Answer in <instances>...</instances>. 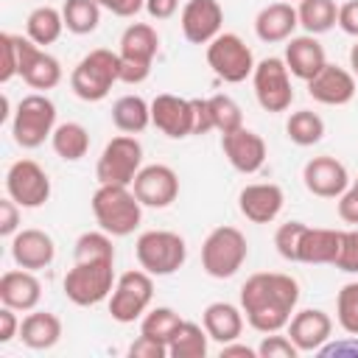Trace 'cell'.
<instances>
[{"instance_id": "cell-33", "label": "cell", "mask_w": 358, "mask_h": 358, "mask_svg": "<svg viewBox=\"0 0 358 358\" xmlns=\"http://www.w3.org/2000/svg\"><path fill=\"white\" fill-rule=\"evenodd\" d=\"M50 143H53V151L67 159V162H76L81 159L87 151H90V134L81 123H59L50 134Z\"/></svg>"}, {"instance_id": "cell-7", "label": "cell", "mask_w": 358, "mask_h": 358, "mask_svg": "<svg viewBox=\"0 0 358 358\" xmlns=\"http://www.w3.org/2000/svg\"><path fill=\"white\" fill-rule=\"evenodd\" d=\"M56 129V106L48 95H25L17 103L14 120H11V134L14 143L22 148H39Z\"/></svg>"}, {"instance_id": "cell-53", "label": "cell", "mask_w": 358, "mask_h": 358, "mask_svg": "<svg viewBox=\"0 0 358 358\" xmlns=\"http://www.w3.org/2000/svg\"><path fill=\"white\" fill-rule=\"evenodd\" d=\"M316 352L319 355H336V358H341V355L358 358V336H350L347 341H336V344H322Z\"/></svg>"}, {"instance_id": "cell-28", "label": "cell", "mask_w": 358, "mask_h": 358, "mask_svg": "<svg viewBox=\"0 0 358 358\" xmlns=\"http://www.w3.org/2000/svg\"><path fill=\"white\" fill-rule=\"evenodd\" d=\"M341 249V229L308 227L299 243V263H336Z\"/></svg>"}, {"instance_id": "cell-13", "label": "cell", "mask_w": 358, "mask_h": 358, "mask_svg": "<svg viewBox=\"0 0 358 358\" xmlns=\"http://www.w3.org/2000/svg\"><path fill=\"white\" fill-rule=\"evenodd\" d=\"M17 39V56H20V76L34 90H53L62 81V64L50 53H45L36 42L28 36L14 34Z\"/></svg>"}, {"instance_id": "cell-40", "label": "cell", "mask_w": 358, "mask_h": 358, "mask_svg": "<svg viewBox=\"0 0 358 358\" xmlns=\"http://www.w3.org/2000/svg\"><path fill=\"white\" fill-rule=\"evenodd\" d=\"M336 319L344 333L358 336V282H347L336 296Z\"/></svg>"}, {"instance_id": "cell-34", "label": "cell", "mask_w": 358, "mask_h": 358, "mask_svg": "<svg viewBox=\"0 0 358 358\" xmlns=\"http://www.w3.org/2000/svg\"><path fill=\"white\" fill-rule=\"evenodd\" d=\"M296 17H299V25L316 36L330 31L338 22V6L336 0H299Z\"/></svg>"}, {"instance_id": "cell-41", "label": "cell", "mask_w": 358, "mask_h": 358, "mask_svg": "<svg viewBox=\"0 0 358 358\" xmlns=\"http://www.w3.org/2000/svg\"><path fill=\"white\" fill-rule=\"evenodd\" d=\"M305 229H308V224H302V221L280 224V229L274 232V246H277L280 257H285L291 263H299V243H302Z\"/></svg>"}, {"instance_id": "cell-39", "label": "cell", "mask_w": 358, "mask_h": 358, "mask_svg": "<svg viewBox=\"0 0 358 358\" xmlns=\"http://www.w3.org/2000/svg\"><path fill=\"white\" fill-rule=\"evenodd\" d=\"M76 260H115V246L109 232H84L76 241Z\"/></svg>"}, {"instance_id": "cell-29", "label": "cell", "mask_w": 358, "mask_h": 358, "mask_svg": "<svg viewBox=\"0 0 358 358\" xmlns=\"http://www.w3.org/2000/svg\"><path fill=\"white\" fill-rule=\"evenodd\" d=\"M20 338L31 350H50L62 338V322L50 310H34L20 324Z\"/></svg>"}, {"instance_id": "cell-36", "label": "cell", "mask_w": 358, "mask_h": 358, "mask_svg": "<svg viewBox=\"0 0 358 358\" xmlns=\"http://www.w3.org/2000/svg\"><path fill=\"white\" fill-rule=\"evenodd\" d=\"M285 134L294 145H316L322 137H324V120L310 112V109H299V112H291L288 123H285Z\"/></svg>"}, {"instance_id": "cell-4", "label": "cell", "mask_w": 358, "mask_h": 358, "mask_svg": "<svg viewBox=\"0 0 358 358\" xmlns=\"http://www.w3.org/2000/svg\"><path fill=\"white\" fill-rule=\"evenodd\" d=\"M115 260H76L64 274V296L73 305L90 308L103 302L115 288Z\"/></svg>"}, {"instance_id": "cell-3", "label": "cell", "mask_w": 358, "mask_h": 358, "mask_svg": "<svg viewBox=\"0 0 358 358\" xmlns=\"http://www.w3.org/2000/svg\"><path fill=\"white\" fill-rule=\"evenodd\" d=\"M120 81V53L95 48L90 50L70 73V87L81 101H103L112 90V84Z\"/></svg>"}, {"instance_id": "cell-18", "label": "cell", "mask_w": 358, "mask_h": 358, "mask_svg": "<svg viewBox=\"0 0 358 358\" xmlns=\"http://www.w3.org/2000/svg\"><path fill=\"white\" fill-rule=\"evenodd\" d=\"M221 148H224L229 165L241 173H257L266 162V140L246 126L221 134Z\"/></svg>"}, {"instance_id": "cell-1", "label": "cell", "mask_w": 358, "mask_h": 358, "mask_svg": "<svg viewBox=\"0 0 358 358\" xmlns=\"http://www.w3.org/2000/svg\"><path fill=\"white\" fill-rule=\"evenodd\" d=\"M296 302L299 282L291 274L260 271L252 274L241 288V310L257 333H280L288 327Z\"/></svg>"}, {"instance_id": "cell-43", "label": "cell", "mask_w": 358, "mask_h": 358, "mask_svg": "<svg viewBox=\"0 0 358 358\" xmlns=\"http://www.w3.org/2000/svg\"><path fill=\"white\" fill-rule=\"evenodd\" d=\"M260 358H296L299 347L291 341V336H277V333H266V338L257 347Z\"/></svg>"}, {"instance_id": "cell-51", "label": "cell", "mask_w": 358, "mask_h": 358, "mask_svg": "<svg viewBox=\"0 0 358 358\" xmlns=\"http://www.w3.org/2000/svg\"><path fill=\"white\" fill-rule=\"evenodd\" d=\"M20 324L22 322H17V310L3 305L0 308V344H8L14 336H20Z\"/></svg>"}, {"instance_id": "cell-49", "label": "cell", "mask_w": 358, "mask_h": 358, "mask_svg": "<svg viewBox=\"0 0 358 358\" xmlns=\"http://www.w3.org/2000/svg\"><path fill=\"white\" fill-rule=\"evenodd\" d=\"M344 34L358 36V0H347L338 6V22H336Z\"/></svg>"}, {"instance_id": "cell-35", "label": "cell", "mask_w": 358, "mask_h": 358, "mask_svg": "<svg viewBox=\"0 0 358 358\" xmlns=\"http://www.w3.org/2000/svg\"><path fill=\"white\" fill-rule=\"evenodd\" d=\"M62 17L70 34H78V36L92 34L101 22V3L98 0H64Z\"/></svg>"}, {"instance_id": "cell-10", "label": "cell", "mask_w": 358, "mask_h": 358, "mask_svg": "<svg viewBox=\"0 0 358 358\" xmlns=\"http://www.w3.org/2000/svg\"><path fill=\"white\" fill-rule=\"evenodd\" d=\"M207 64L227 84H241L255 73L252 48L238 34H218L207 45Z\"/></svg>"}, {"instance_id": "cell-48", "label": "cell", "mask_w": 358, "mask_h": 358, "mask_svg": "<svg viewBox=\"0 0 358 358\" xmlns=\"http://www.w3.org/2000/svg\"><path fill=\"white\" fill-rule=\"evenodd\" d=\"M338 215L341 221L347 224H358V187H347L341 196H338Z\"/></svg>"}, {"instance_id": "cell-30", "label": "cell", "mask_w": 358, "mask_h": 358, "mask_svg": "<svg viewBox=\"0 0 358 358\" xmlns=\"http://www.w3.org/2000/svg\"><path fill=\"white\" fill-rule=\"evenodd\" d=\"M112 123L123 134H140L151 123V103L140 95H123L112 103Z\"/></svg>"}, {"instance_id": "cell-44", "label": "cell", "mask_w": 358, "mask_h": 358, "mask_svg": "<svg viewBox=\"0 0 358 358\" xmlns=\"http://www.w3.org/2000/svg\"><path fill=\"white\" fill-rule=\"evenodd\" d=\"M0 50H3L0 81L8 84L14 76H20V56H17V39H14V34H0Z\"/></svg>"}, {"instance_id": "cell-31", "label": "cell", "mask_w": 358, "mask_h": 358, "mask_svg": "<svg viewBox=\"0 0 358 358\" xmlns=\"http://www.w3.org/2000/svg\"><path fill=\"white\" fill-rule=\"evenodd\" d=\"M62 31H64V17H62V11L53 8V6H39V8H34V11L28 14V20H25V34H28V39L36 42L39 48H42V45H53V42L62 36Z\"/></svg>"}, {"instance_id": "cell-37", "label": "cell", "mask_w": 358, "mask_h": 358, "mask_svg": "<svg viewBox=\"0 0 358 358\" xmlns=\"http://www.w3.org/2000/svg\"><path fill=\"white\" fill-rule=\"evenodd\" d=\"M182 322H185V319H182L173 308H154V310H148V313L143 316L140 333L148 336V338H157V341L168 344V341L173 338V333L179 330Z\"/></svg>"}, {"instance_id": "cell-12", "label": "cell", "mask_w": 358, "mask_h": 358, "mask_svg": "<svg viewBox=\"0 0 358 358\" xmlns=\"http://www.w3.org/2000/svg\"><path fill=\"white\" fill-rule=\"evenodd\" d=\"M6 193L20 204V207H42L50 199V179L45 168L34 159H17L6 171Z\"/></svg>"}, {"instance_id": "cell-2", "label": "cell", "mask_w": 358, "mask_h": 358, "mask_svg": "<svg viewBox=\"0 0 358 358\" xmlns=\"http://www.w3.org/2000/svg\"><path fill=\"white\" fill-rule=\"evenodd\" d=\"M90 204L98 227L112 238H126L140 227L143 204L129 185H98Z\"/></svg>"}, {"instance_id": "cell-5", "label": "cell", "mask_w": 358, "mask_h": 358, "mask_svg": "<svg viewBox=\"0 0 358 358\" xmlns=\"http://www.w3.org/2000/svg\"><path fill=\"white\" fill-rule=\"evenodd\" d=\"M134 255L140 268H145L151 277H168L185 266L187 243L171 229H148L137 238Z\"/></svg>"}, {"instance_id": "cell-20", "label": "cell", "mask_w": 358, "mask_h": 358, "mask_svg": "<svg viewBox=\"0 0 358 358\" xmlns=\"http://www.w3.org/2000/svg\"><path fill=\"white\" fill-rule=\"evenodd\" d=\"M285 204V193L280 185L274 182H257V185H246L238 193V207L241 215L249 218L252 224H271L280 210Z\"/></svg>"}, {"instance_id": "cell-21", "label": "cell", "mask_w": 358, "mask_h": 358, "mask_svg": "<svg viewBox=\"0 0 358 358\" xmlns=\"http://www.w3.org/2000/svg\"><path fill=\"white\" fill-rule=\"evenodd\" d=\"M11 257L20 268L39 271L48 268L56 257V243L45 229H20L11 238Z\"/></svg>"}, {"instance_id": "cell-16", "label": "cell", "mask_w": 358, "mask_h": 358, "mask_svg": "<svg viewBox=\"0 0 358 358\" xmlns=\"http://www.w3.org/2000/svg\"><path fill=\"white\" fill-rule=\"evenodd\" d=\"M151 123L171 140L190 137L193 134V103H190V98L159 92L151 101Z\"/></svg>"}, {"instance_id": "cell-14", "label": "cell", "mask_w": 358, "mask_h": 358, "mask_svg": "<svg viewBox=\"0 0 358 358\" xmlns=\"http://www.w3.org/2000/svg\"><path fill=\"white\" fill-rule=\"evenodd\" d=\"M131 190H134V196L140 199L143 207L162 210V207H171L176 201V196H179V176L168 165H159V162L157 165H145L134 176Z\"/></svg>"}, {"instance_id": "cell-11", "label": "cell", "mask_w": 358, "mask_h": 358, "mask_svg": "<svg viewBox=\"0 0 358 358\" xmlns=\"http://www.w3.org/2000/svg\"><path fill=\"white\" fill-rule=\"evenodd\" d=\"M252 84H255V98L266 112H285L294 101L291 73L285 59L266 56L263 62H257L252 73Z\"/></svg>"}, {"instance_id": "cell-22", "label": "cell", "mask_w": 358, "mask_h": 358, "mask_svg": "<svg viewBox=\"0 0 358 358\" xmlns=\"http://www.w3.org/2000/svg\"><path fill=\"white\" fill-rule=\"evenodd\" d=\"M330 333H333V319L319 308H305L294 313L288 322V336L299 347V352H316L322 344L330 341Z\"/></svg>"}, {"instance_id": "cell-47", "label": "cell", "mask_w": 358, "mask_h": 358, "mask_svg": "<svg viewBox=\"0 0 358 358\" xmlns=\"http://www.w3.org/2000/svg\"><path fill=\"white\" fill-rule=\"evenodd\" d=\"M190 103H193V134H207L213 129L207 98H190Z\"/></svg>"}, {"instance_id": "cell-42", "label": "cell", "mask_w": 358, "mask_h": 358, "mask_svg": "<svg viewBox=\"0 0 358 358\" xmlns=\"http://www.w3.org/2000/svg\"><path fill=\"white\" fill-rule=\"evenodd\" d=\"M333 266L338 271L358 274V229H341V249Z\"/></svg>"}, {"instance_id": "cell-56", "label": "cell", "mask_w": 358, "mask_h": 358, "mask_svg": "<svg viewBox=\"0 0 358 358\" xmlns=\"http://www.w3.org/2000/svg\"><path fill=\"white\" fill-rule=\"evenodd\" d=\"M350 67H352V76H358V42L350 48Z\"/></svg>"}, {"instance_id": "cell-38", "label": "cell", "mask_w": 358, "mask_h": 358, "mask_svg": "<svg viewBox=\"0 0 358 358\" xmlns=\"http://www.w3.org/2000/svg\"><path fill=\"white\" fill-rule=\"evenodd\" d=\"M207 103H210L213 129H218L221 134L235 131V129L243 126V112H241V106L229 95H213V98H207Z\"/></svg>"}, {"instance_id": "cell-45", "label": "cell", "mask_w": 358, "mask_h": 358, "mask_svg": "<svg viewBox=\"0 0 358 358\" xmlns=\"http://www.w3.org/2000/svg\"><path fill=\"white\" fill-rule=\"evenodd\" d=\"M129 355L131 358H168V344L157 341V338H148V336H137L129 347Z\"/></svg>"}, {"instance_id": "cell-15", "label": "cell", "mask_w": 358, "mask_h": 358, "mask_svg": "<svg viewBox=\"0 0 358 358\" xmlns=\"http://www.w3.org/2000/svg\"><path fill=\"white\" fill-rule=\"evenodd\" d=\"M182 34L193 45H210L224 25V8L218 0H187L182 8Z\"/></svg>"}, {"instance_id": "cell-24", "label": "cell", "mask_w": 358, "mask_h": 358, "mask_svg": "<svg viewBox=\"0 0 358 358\" xmlns=\"http://www.w3.org/2000/svg\"><path fill=\"white\" fill-rule=\"evenodd\" d=\"M299 25L296 8L291 3H268L266 8H260V14L255 17V34L260 42H288L294 36V28Z\"/></svg>"}, {"instance_id": "cell-32", "label": "cell", "mask_w": 358, "mask_h": 358, "mask_svg": "<svg viewBox=\"0 0 358 358\" xmlns=\"http://www.w3.org/2000/svg\"><path fill=\"white\" fill-rule=\"evenodd\" d=\"M207 330L196 322H182L173 338L168 341V358H204L207 355Z\"/></svg>"}, {"instance_id": "cell-23", "label": "cell", "mask_w": 358, "mask_h": 358, "mask_svg": "<svg viewBox=\"0 0 358 358\" xmlns=\"http://www.w3.org/2000/svg\"><path fill=\"white\" fill-rule=\"evenodd\" d=\"M285 64H288L291 76H296L302 81H310L327 64V56H324L322 42L313 34H305V36H291L288 39V45H285Z\"/></svg>"}, {"instance_id": "cell-25", "label": "cell", "mask_w": 358, "mask_h": 358, "mask_svg": "<svg viewBox=\"0 0 358 358\" xmlns=\"http://www.w3.org/2000/svg\"><path fill=\"white\" fill-rule=\"evenodd\" d=\"M42 299V282L28 268H14L0 277V302L14 310H34Z\"/></svg>"}, {"instance_id": "cell-52", "label": "cell", "mask_w": 358, "mask_h": 358, "mask_svg": "<svg viewBox=\"0 0 358 358\" xmlns=\"http://www.w3.org/2000/svg\"><path fill=\"white\" fill-rule=\"evenodd\" d=\"M101 8L112 11L115 17H134L137 11L145 8V0H98Z\"/></svg>"}, {"instance_id": "cell-27", "label": "cell", "mask_w": 358, "mask_h": 358, "mask_svg": "<svg viewBox=\"0 0 358 358\" xmlns=\"http://www.w3.org/2000/svg\"><path fill=\"white\" fill-rule=\"evenodd\" d=\"M159 50V34L154 25L148 22H131L123 36H120V59H129V62H143V64H151L154 56Z\"/></svg>"}, {"instance_id": "cell-8", "label": "cell", "mask_w": 358, "mask_h": 358, "mask_svg": "<svg viewBox=\"0 0 358 358\" xmlns=\"http://www.w3.org/2000/svg\"><path fill=\"white\" fill-rule=\"evenodd\" d=\"M143 168V145L134 134L112 137L95 165L98 185H131Z\"/></svg>"}, {"instance_id": "cell-55", "label": "cell", "mask_w": 358, "mask_h": 358, "mask_svg": "<svg viewBox=\"0 0 358 358\" xmlns=\"http://www.w3.org/2000/svg\"><path fill=\"white\" fill-rule=\"evenodd\" d=\"M235 355H238V358H255L257 350H252V347H246V344H238V338L221 344V358H235Z\"/></svg>"}, {"instance_id": "cell-26", "label": "cell", "mask_w": 358, "mask_h": 358, "mask_svg": "<svg viewBox=\"0 0 358 358\" xmlns=\"http://www.w3.org/2000/svg\"><path fill=\"white\" fill-rule=\"evenodd\" d=\"M201 324L207 330V336L218 344L235 341L243 333V310H238L229 302H210L201 313Z\"/></svg>"}, {"instance_id": "cell-57", "label": "cell", "mask_w": 358, "mask_h": 358, "mask_svg": "<svg viewBox=\"0 0 358 358\" xmlns=\"http://www.w3.org/2000/svg\"><path fill=\"white\" fill-rule=\"evenodd\" d=\"M355 187H358V179H355Z\"/></svg>"}, {"instance_id": "cell-9", "label": "cell", "mask_w": 358, "mask_h": 358, "mask_svg": "<svg viewBox=\"0 0 358 358\" xmlns=\"http://www.w3.org/2000/svg\"><path fill=\"white\" fill-rule=\"evenodd\" d=\"M154 299V280L145 268H131L123 271L109 294V313L115 322L129 324L140 319Z\"/></svg>"}, {"instance_id": "cell-50", "label": "cell", "mask_w": 358, "mask_h": 358, "mask_svg": "<svg viewBox=\"0 0 358 358\" xmlns=\"http://www.w3.org/2000/svg\"><path fill=\"white\" fill-rule=\"evenodd\" d=\"M148 73H151V64L120 59V81L123 84H143L148 78Z\"/></svg>"}, {"instance_id": "cell-6", "label": "cell", "mask_w": 358, "mask_h": 358, "mask_svg": "<svg viewBox=\"0 0 358 358\" xmlns=\"http://www.w3.org/2000/svg\"><path fill=\"white\" fill-rule=\"evenodd\" d=\"M249 243L235 227H215L201 243V268L215 280H229L246 263Z\"/></svg>"}, {"instance_id": "cell-46", "label": "cell", "mask_w": 358, "mask_h": 358, "mask_svg": "<svg viewBox=\"0 0 358 358\" xmlns=\"http://www.w3.org/2000/svg\"><path fill=\"white\" fill-rule=\"evenodd\" d=\"M20 227V204L8 196L0 201V235L3 238H14Z\"/></svg>"}, {"instance_id": "cell-19", "label": "cell", "mask_w": 358, "mask_h": 358, "mask_svg": "<svg viewBox=\"0 0 358 358\" xmlns=\"http://www.w3.org/2000/svg\"><path fill=\"white\" fill-rule=\"evenodd\" d=\"M308 95L324 106H344L355 98V76H352V70H344V67L327 62L308 81Z\"/></svg>"}, {"instance_id": "cell-54", "label": "cell", "mask_w": 358, "mask_h": 358, "mask_svg": "<svg viewBox=\"0 0 358 358\" xmlns=\"http://www.w3.org/2000/svg\"><path fill=\"white\" fill-rule=\"evenodd\" d=\"M176 8H179V0H145V11L154 20H168L176 14Z\"/></svg>"}, {"instance_id": "cell-17", "label": "cell", "mask_w": 358, "mask_h": 358, "mask_svg": "<svg viewBox=\"0 0 358 358\" xmlns=\"http://www.w3.org/2000/svg\"><path fill=\"white\" fill-rule=\"evenodd\" d=\"M302 182L308 187V193L319 196V199H338L347 185H350V176H347V168L344 162H338L336 157H313L305 162L302 168Z\"/></svg>"}]
</instances>
